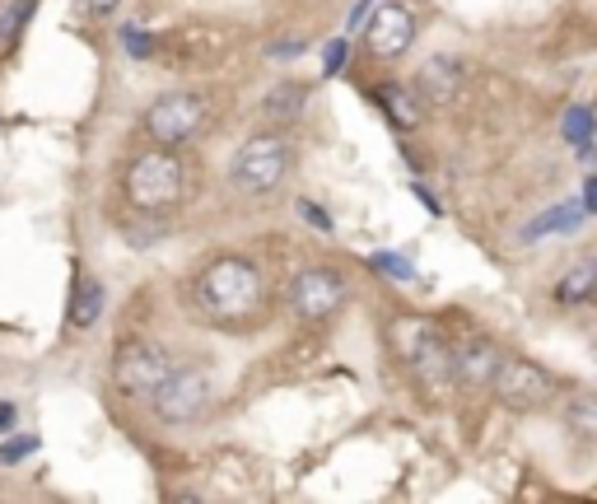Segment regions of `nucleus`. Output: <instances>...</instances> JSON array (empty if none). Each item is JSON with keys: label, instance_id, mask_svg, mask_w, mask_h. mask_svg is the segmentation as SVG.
I'll list each match as a JSON object with an SVG mask.
<instances>
[{"label": "nucleus", "instance_id": "obj_1", "mask_svg": "<svg viewBox=\"0 0 597 504\" xmlns=\"http://www.w3.org/2000/svg\"><path fill=\"white\" fill-rule=\"evenodd\" d=\"M191 304H197L210 323H238L261 304V267L248 257H215L197 271L191 281Z\"/></svg>", "mask_w": 597, "mask_h": 504}, {"label": "nucleus", "instance_id": "obj_2", "mask_svg": "<svg viewBox=\"0 0 597 504\" xmlns=\"http://www.w3.org/2000/svg\"><path fill=\"white\" fill-rule=\"evenodd\" d=\"M121 187H127V201L136 206V211L160 215V211H173V206L183 201L187 168H183V160L168 145H154V150L136 154V160L127 164V178H121Z\"/></svg>", "mask_w": 597, "mask_h": 504}, {"label": "nucleus", "instance_id": "obj_3", "mask_svg": "<svg viewBox=\"0 0 597 504\" xmlns=\"http://www.w3.org/2000/svg\"><path fill=\"white\" fill-rule=\"evenodd\" d=\"M285 178H290V141L280 131H257L253 141L238 145L230 164V183L243 197H271L280 192Z\"/></svg>", "mask_w": 597, "mask_h": 504}, {"label": "nucleus", "instance_id": "obj_4", "mask_svg": "<svg viewBox=\"0 0 597 504\" xmlns=\"http://www.w3.org/2000/svg\"><path fill=\"white\" fill-rule=\"evenodd\" d=\"M393 341H397L401 360H407V370L430 392H444L453 378H458V370H453V351H448V341L438 337L434 323H425V318H397L393 323Z\"/></svg>", "mask_w": 597, "mask_h": 504}, {"label": "nucleus", "instance_id": "obj_5", "mask_svg": "<svg viewBox=\"0 0 597 504\" xmlns=\"http://www.w3.org/2000/svg\"><path fill=\"white\" fill-rule=\"evenodd\" d=\"M150 407L164 425H191L201 421L210 407V378L197 364H183V370H168V378L150 392Z\"/></svg>", "mask_w": 597, "mask_h": 504}, {"label": "nucleus", "instance_id": "obj_6", "mask_svg": "<svg viewBox=\"0 0 597 504\" xmlns=\"http://www.w3.org/2000/svg\"><path fill=\"white\" fill-rule=\"evenodd\" d=\"M145 136L154 145H168V150H178V145H187L191 136H197L201 127H206V98L201 94H187V90H178V94H164V98H154L150 108H145Z\"/></svg>", "mask_w": 597, "mask_h": 504}, {"label": "nucleus", "instance_id": "obj_7", "mask_svg": "<svg viewBox=\"0 0 597 504\" xmlns=\"http://www.w3.org/2000/svg\"><path fill=\"white\" fill-rule=\"evenodd\" d=\"M168 370H173L168 351H164V345H154V341H145V337L121 341L117 355H113V384H117L121 397H150L168 378Z\"/></svg>", "mask_w": 597, "mask_h": 504}, {"label": "nucleus", "instance_id": "obj_8", "mask_svg": "<svg viewBox=\"0 0 597 504\" xmlns=\"http://www.w3.org/2000/svg\"><path fill=\"white\" fill-rule=\"evenodd\" d=\"M285 304H290V313L298 323H327L331 313L346 304V281L337 271H327V267H308V271H298L290 281Z\"/></svg>", "mask_w": 597, "mask_h": 504}, {"label": "nucleus", "instance_id": "obj_9", "mask_svg": "<svg viewBox=\"0 0 597 504\" xmlns=\"http://www.w3.org/2000/svg\"><path fill=\"white\" fill-rule=\"evenodd\" d=\"M490 388H495V397L504 407H541V402H551L555 397V378L541 370V364L532 360H500V370L495 378H490Z\"/></svg>", "mask_w": 597, "mask_h": 504}, {"label": "nucleus", "instance_id": "obj_10", "mask_svg": "<svg viewBox=\"0 0 597 504\" xmlns=\"http://www.w3.org/2000/svg\"><path fill=\"white\" fill-rule=\"evenodd\" d=\"M411 43H415V14H411V5H401V0H388V5H378L374 14H368V24H364V47H368V57L397 61Z\"/></svg>", "mask_w": 597, "mask_h": 504}, {"label": "nucleus", "instance_id": "obj_11", "mask_svg": "<svg viewBox=\"0 0 597 504\" xmlns=\"http://www.w3.org/2000/svg\"><path fill=\"white\" fill-rule=\"evenodd\" d=\"M500 345L495 341H485V337H471L463 351H453V370H458V378L467 388H485L490 378H495V370H500Z\"/></svg>", "mask_w": 597, "mask_h": 504}, {"label": "nucleus", "instance_id": "obj_12", "mask_svg": "<svg viewBox=\"0 0 597 504\" xmlns=\"http://www.w3.org/2000/svg\"><path fill=\"white\" fill-rule=\"evenodd\" d=\"M458 84H463V66L458 61L430 57L425 66H420V75H415V94L425 98V103H453Z\"/></svg>", "mask_w": 597, "mask_h": 504}, {"label": "nucleus", "instance_id": "obj_13", "mask_svg": "<svg viewBox=\"0 0 597 504\" xmlns=\"http://www.w3.org/2000/svg\"><path fill=\"white\" fill-rule=\"evenodd\" d=\"M551 294H555V304H565V308L597 300V262H593V257H584V262H574V267L555 281Z\"/></svg>", "mask_w": 597, "mask_h": 504}, {"label": "nucleus", "instance_id": "obj_14", "mask_svg": "<svg viewBox=\"0 0 597 504\" xmlns=\"http://www.w3.org/2000/svg\"><path fill=\"white\" fill-rule=\"evenodd\" d=\"M103 300H108V294H103L98 281H80L75 285V300H70V327H75V332L94 327L98 313H103Z\"/></svg>", "mask_w": 597, "mask_h": 504}, {"label": "nucleus", "instance_id": "obj_15", "mask_svg": "<svg viewBox=\"0 0 597 504\" xmlns=\"http://www.w3.org/2000/svg\"><path fill=\"white\" fill-rule=\"evenodd\" d=\"M308 103V84H276V90L267 94V117L271 121H294L298 113H304Z\"/></svg>", "mask_w": 597, "mask_h": 504}, {"label": "nucleus", "instance_id": "obj_16", "mask_svg": "<svg viewBox=\"0 0 597 504\" xmlns=\"http://www.w3.org/2000/svg\"><path fill=\"white\" fill-rule=\"evenodd\" d=\"M378 98L388 103V113H393L397 127H415V121H420L415 94H411V90H401V84H383V94H378Z\"/></svg>", "mask_w": 597, "mask_h": 504}, {"label": "nucleus", "instance_id": "obj_17", "mask_svg": "<svg viewBox=\"0 0 597 504\" xmlns=\"http://www.w3.org/2000/svg\"><path fill=\"white\" fill-rule=\"evenodd\" d=\"M570 425L584 430L588 439H597V397H574V402H570Z\"/></svg>", "mask_w": 597, "mask_h": 504}, {"label": "nucleus", "instance_id": "obj_18", "mask_svg": "<svg viewBox=\"0 0 597 504\" xmlns=\"http://www.w3.org/2000/svg\"><path fill=\"white\" fill-rule=\"evenodd\" d=\"M565 136H570L574 145H584L588 136H593V113L588 108H570L565 113Z\"/></svg>", "mask_w": 597, "mask_h": 504}, {"label": "nucleus", "instance_id": "obj_19", "mask_svg": "<svg viewBox=\"0 0 597 504\" xmlns=\"http://www.w3.org/2000/svg\"><path fill=\"white\" fill-rule=\"evenodd\" d=\"M33 5H38V0H24V5H14V10L5 14V24H0V38H14V33L24 28V20L33 14Z\"/></svg>", "mask_w": 597, "mask_h": 504}, {"label": "nucleus", "instance_id": "obj_20", "mask_svg": "<svg viewBox=\"0 0 597 504\" xmlns=\"http://www.w3.org/2000/svg\"><path fill=\"white\" fill-rule=\"evenodd\" d=\"M121 43H127V51H136V57H150V38H140V33L136 28H127V33H121Z\"/></svg>", "mask_w": 597, "mask_h": 504}, {"label": "nucleus", "instance_id": "obj_21", "mask_svg": "<svg viewBox=\"0 0 597 504\" xmlns=\"http://www.w3.org/2000/svg\"><path fill=\"white\" fill-rule=\"evenodd\" d=\"M341 61H346V43H331L327 47V71H341Z\"/></svg>", "mask_w": 597, "mask_h": 504}, {"label": "nucleus", "instance_id": "obj_22", "mask_svg": "<svg viewBox=\"0 0 597 504\" xmlns=\"http://www.w3.org/2000/svg\"><path fill=\"white\" fill-rule=\"evenodd\" d=\"M121 5V0H84V10H90V14H113Z\"/></svg>", "mask_w": 597, "mask_h": 504}, {"label": "nucleus", "instance_id": "obj_23", "mask_svg": "<svg viewBox=\"0 0 597 504\" xmlns=\"http://www.w3.org/2000/svg\"><path fill=\"white\" fill-rule=\"evenodd\" d=\"M304 215H308V220H313V224H318V230H327V215H323V211H318V206H308V201H304Z\"/></svg>", "mask_w": 597, "mask_h": 504}, {"label": "nucleus", "instance_id": "obj_24", "mask_svg": "<svg viewBox=\"0 0 597 504\" xmlns=\"http://www.w3.org/2000/svg\"><path fill=\"white\" fill-rule=\"evenodd\" d=\"M588 206H593V211H597V178H588V197H584Z\"/></svg>", "mask_w": 597, "mask_h": 504}, {"label": "nucleus", "instance_id": "obj_25", "mask_svg": "<svg viewBox=\"0 0 597 504\" xmlns=\"http://www.w3.org/2000/svg\"><path fill=\"white\" fill-rule=\"evenodd\" d=\"M10 415H14L10 407H0V430H5V425H10Z\"/></svg>", "mask_w": 597, "mask_h": 504}]
</instances>
